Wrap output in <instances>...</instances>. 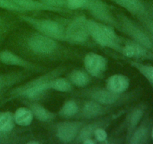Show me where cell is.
I'll list each match as a JSON object with an SVG mask.
<instances>
[{"instance_id": "1", "label": "cell", "mask_w": 153, "mask_h": 144, "mask_svg": "<svg viewBox=\"0 0 153 144\" xmlns=\"http://www.w3.org/2000/svg\"><path fill=\"white\" fill-rule=\"evenodd\" d=\"M65 70V67L59 66L47 73L31 80L23 85L11 88L7 93V98L5 101L19 98L31 100L40 98L44 94L45 92L50 89L51 81L59 76Z\"/></svg>"}, {"instance_id": "2", "label": "cell", "mask_w": 153, "mask_h": 144, "mask_svg": "<svg viewBox=\"0 0 153 144\" xmlns=\"http://www.w3.org/2000/svg\"><path fill=\"white\" fill-rule=\"evenodd\" d=\"M80 97L86 98L90 100H95L105 106H112V105L123 104L134 99L139 94L138 90H134L130 93H115L110 91L106 88L93 87L83 90L78 93Z\"/></svg>"}, {"instance_id": "3", "label": "cell", "mask_w": 153, "mask_h": 144, "mask_svg": "<svg viewBox=\"0 0 153 144\" xmlns=\"http://www.w3.org/2000/svg\"><path fill=\"white\" fill-rule=\"evenodd\" d=\"M88 27L90 36L98 44L120 52L123 40L117 34L112 26L92 20H88Z\"/></svg>"}, {"instance_id": "4", "label": "cell", "mask_w": 153, "mask_h": 144, "mask_svg": "<svg viewBox=\"0 0 153 144\" xmlns=\"http://www.w3.org/2000/svg\"><path fill=\"white\" fill-rule=\"evenodd\" d=\"M19 17L41 34L55 40H65V28L57 21L49 19H39L26 15H19Z\"/></svg>"}, {"instance_id": "5", "label": "cell", "mask_w": 153, "mask_h": 144, "mask_svg": "<svg viewBox=\"0 0 153 144\" xmlns=\"http://www.w3.org/2000/svg\"><path fill=\"white\" fill-rule=\"evenodd\" d=\"M118 22L120 29L129 36L131 40L152 50L153 47L152 40L149 33L141 25L136 23L134 20L123 14L119 15Z\"/></svg>"}, {"instance_id": "6", "label": "cell", "mask_w": 153, "mask_h": 144, "mask_svg": "<svg viewBox=\"0 0 153 144\" xmlns=\"http://www.w3.org/2000/svg\"><path fill=\"white\" fill-rule=\"evenodd\" d=\"M90 37L88 19L85 16H77L70 21L65 28V40L70 43L83 44Z\"/></svg>"}, {"instance_id": "7", "label": "cell", "mask_w": 153, "mask_h": 144, "mask_svg": "<svg viewBox=\"0 0 153 144\" xmlns=\"http://www.w3.org/2000/svg\"><path fill=\"white\" fill-rule=\"evenodd\" d=\"M57 40L40 32L31 34L27 40L30 50L39 55L49 56L55 53L58 49Z\"/></svg>"}, {"instance_id": "8", "label": "cell", "mask_w": 153, "mask_h": 144, "mask_svg": "<svg viewBox=\"0 0 153 144\" xmlns=\"http://www.w3.org/2000/svg\"><path fill=\"white\" fill-rule=\"evenodd\" d=\"M86 10L102 23L119 28L118 20L113 16L108 6L102 0H91Z\"/></svg>"}, {"instance_id": "9", "label": "cell", "mask_w": 153, "mask_h": 144, "mask_svg": "<svg viewBox=\"0 0 153 144\" xmlns=\"http://www.w3.org/2000/svg\"><path fill=\"white\" fill-rule=\"evenodd\" d=\"M84 123L79 120H67L58 123L55 127L56 136L64 143L71 142L76 140Z\"/></svg>"}, {"instance_id": "10", "label": "cell", "mask_w": 153, "mask_h": 144, "mask_svg": "<svg viewBox=\"0 0 153 144\" xmlns=\"http://www.w3.org/2000/svg\"><path fill=\"white\" fill-rule=\"evenodd\" d=\"M120 53H122L126 58L135 61H139V60L153 61L152 51L132 40H126L123 41Z\"/></svg>"}, {"instance_id": "11", "label": "cell", "mask_w": 153, "mask_h": 144, "mask_svg": "<svg viewBox=\"0 0 153 144\" xmlns=\"http://www.w3.org/2000/svg\"><path fill=\"white\" fill-rule=\"evenodd\" d=\"M86 71L94 77L102 79L107 70L108 61L104 56L95 52H88L84 58Z\"/></svg>"}, {"instance_id": "12", "label": "cell", "mask_w": 153, "mask_h": 144, "mask_svg": "<svg viewBox=\"0 0 153 144\" xmlns=\"http://www.w3.org/2000/svg\"><path fill=\"white\" fill-rule=\"evenodd\" d=\"M149 116H143L141 122L128 139L131 144H146L151 140V129L153 125L152 122Z\"/></svg>"}, {"instance_id": "13", "label": "cell", "mask_w": 153, "mask_h": 144, "mask_svg": "<svg viewBox=\"0 0 153 144\" xmlns=\"http://www.w3.org/2000/svg\"><path fill=\"white\" fill-rule=\"evenodd\" d=\"M137 18L151 16L148 4L143 0H110Z\"/></svg>"}, {"instance_id": "14", "label": "cell", "mask_w": 153, "mask_h": 144, "mask_svg": "<svg viewBox=\"0 0 153 144\" xmlns=\"http://www.w3.org/2000/svg\"><path fill=\"white\" fill-rule=\"evenodd\" d=\"M0 62L8 66L23 68L29 70H39L42 69L34 63L24 59L9 50L0 51Z\"/></svg>"}, {"instance_id": "15", "label": "cell", "mask_w": 153, "mask_h": 144, "mask_svg": "<svg viewBox=\"0 0 153 144\" xmlns=\"http://www.w3.org/2000/svg\"><path fill=\"white\" fill-rule=\"evenodd\" d=\"M31 73L25 71H12L0 74V96L12 87L25 80Z\"/></svg>"}, {"instance_id": "16", "label": "cell", "mask_w": 153, "mask_h": 144, "mask_svg": "<svg viewBox=\"0 0 153 144\" xmlns=\"http://www.w3.org/2000/svg\"><path fill=\"white\" fill-rule=\"evenodd\" d=\"M108 106H105L98 102L93 100H88L85 101L82 105V107H79L80 116L87 119L98 118L102 115L106 114L109 110Z\"/></svg>"}, {"instance_id": "17", "label": "cell", "mask_w": 153, "mask_h": 144, "mask_svg": "<svg viewBox=\"0 0 153 144\" xmlns=\"http://www.w3.org/2000/svg\"><path fill=\"white\" fill-rule=\"evenodd\" d=\"M147 109V106L146 104L140 103L136 105L128 114L126 118L127 124V139L129 138L134 129L138 126L142 118L146 113V110Z\"/></svg>"}, {"instance_id": "18", "label": "cell", "mask_w": 153, "mask_h": 144, "mask_svg": "<svg viewBox=\"0 0 153 144\" xmlns=\"http://www.w3.org/2000/svg\"><path fill=\"white\" fill-rule=\"evenodd\" d=\"M19 7L23 8L26 11H51L55 13H67L68 9L58 8L51 7L46 5L39 0H15Z\"/></svg>"}, {"instance_id": "19", "label": "cell", "mask_w": 153, "mask_h": 144, "mask_svg": "<svg viewBox=\"0 0 153 144\" xmlns=\"http://www.w3.org/2000/svg\"><path fill=\"white\" fill-rule=\"evenodd\" d=\"M129 86V78L123 74H114L109 76L106 81V88L119 94L126 92Z\"/></svg>"}, {"instance_id": "20", "label": "cell", "mask_w": 153, "mask_h": 144, "mask_svg": "<svg viewBox=\"0 0 153 144\" xmlns=\"http://www.w3.org/2000/svg\"><path fill=\"white\" fill-rule=\"evenodd\" d=\"M28 107L31 110L33 116L37 120L43 122H49L53 120L56 116V114L51 112L50 110L43 106V105L37 103H28Z\"/></svg>"}, {"instance_id": "21", "label": "cell", "mask_w": 153, "mask_h": 144, "mask_svg": "<svg viewBox=\"0 0 153 144\" xmlns=\"http://www.w3.org/2000/svg\"><path fill=\"white\" fill-rule=\"evenodd\" d=\"M105 126L106 122L104 120H98L94 122L90 123L87 125H83L75 140L77 142H82L85 140L92 137L96 129L100 127L104 128Z\"/></svg>"}, {"instance_id": "22", "label": "cell", "mask_w": 153, "mask_h": 144, "mask_svg": "<svg viewBox=\"0 0 153 144\" xmlns=\"http://www.w3.org/2000/svg\"><path fill=\"white\" fill-rule=\"evenodd\" d=\"M68 80L73 86L79 88L86 87L91 82V75L87 71L77 69L74 70L69 74Z\"/></svg>"}, {"instance_id": "23", "label": "cell", "mask_w": 153, "mask_h": 144, "mask_svg": "<svg viewBox=\"0 0 153 144\" xmlns=\"http://www.w3.org/2000/svg\"><path fill=\"white\" fill-rule=\"evenodd\" d=\"M16 124L19 126H28L31 124L34 118L32 112L28 107H19L13 113Z\"/></svg>"}, {"instance_id": "24", "label": "cell", "mask_w": 153, "mask_h": 144, "mask_svg": "<svg viewBox=\"0 0 153 144\" xmlns=\"http://www.w3.org/2000/svg\"><path fill=\"white\" fill-rule=\"evenodd\" d=\"M128 63L147 80L149 85L153 88V65L144 64L140 62V61H135L132 59L128 61Z\"/></svg>"}, {"instance_id": "25", "label": "cell", "mask_w": 153, "mask_h": 144, "mask_svg": "<svg viewBox=\"0 0 153 144\" xmlns=\"http://www.w3.org/2000/svg\"><path fill=\"white\" fill-rule=\"evenodd\" d=\"M15 123L13 113L10 111L0 112V130L3 132H10L14 128Z\"/></svg>"}, {"instance_id": "26", "label": "cell", "mask_w": 153, "mask_h": 144, "mask_svg": "<svg viewBox=\"0 0 153 144\" xmlns=\"http://www.w3.org/2000/svg\"><path fill=\"white\" fill-rule=\"evenodd\" d=\"M73 88V84L68 79L60 76L52 80L50 82V89L59 92H70Z\"/></svg>"}, {"instance_id": "27", "label": "cell", "mask_w": 153, "mask_h": 144, "mask_svg": "<svg viewBox=\"0 0 153 144\" xmlns=\"http://www.w3.org/2000/svg\"><path fill=\"white\" fill-rule=\"evenodd\" d=\"M79 112V106L74 100H67L58 112V115L64 118H71Z\"/></svg>"}, {"instance_id": "28", "label": "cell", "mask_w": 153, "mask_h": 144, "mask_svg": "<svg viewBox=\"0 0 153 144\" xmlns=\"http://www.w3.org/2000/svg\"><path fill=\"white\" fill-rule=\"evenodd\" d=\"M0 8L9 10V11L19 12V13L26 12V10L19 7L13 0H0Z\"/></svg>"}, {"instance_id": "29", "label": "cell", "mask_w": 153, "mask_h": 144, "mask_svg": "<svg viewBox=\"0 0 153 144\" xmlns=\"http://www.w3.org/2000/svg\"><path fill=\"white\" fill-rule=\"evenodd\" d=\"M69 10L86 9L91 0H66Z\"/></svg>"}, {"instance_id": "30", "label": "cell", "mask_w": 153, "mask_h": 144, "mask_svg": "<svg viewBox=\"0 0 153 144\" xmlns=\"http://www.w3.org/2000/svg\"><path fill=\"white\" fill-rule=\"evenodd\" d=\"M46 5L51 6V7L58 8L68 9L67 8V1L66 0H39ZM69 10V9H68Z\"/></svg>"}, {"instance_id": "31", "label": "cell", "mask_w": 153, "mask_h": 144, "mask_svg": "<svg viewBox=\"0 0 153 144\" xmlns=\"http://www.w3.org/2000/svg\"><path fill=\"white\" fill-rule=\"evenodd\" d=\"M141 23V26L150 34H153V19L151 16L137 18Z\"/></svg>"}, {"instance_id": "32", "label": "cell", "mask_w": 153, "mask_h": 144, "mask_svg": "<svg viewBox=\"0 0 153 144\" xmlns=\"http://www.w3.org/2000/svg\"><path fill=\"white\" fill-rule=\"evenodd\" d=\"M15 136L10 132H3L0 130V144L10 143L14 142Z\"/></svg>"}, {"instance_id": "33", "label": "cell", "mask_w": 153, "mask_h": 144, "mask_svg": "<svg viewBox=\"0 0 153 144\" xmlns=\"http://www.w3.org/2000/svg\"><path fill=\"white\" fill-rule=\"evenodd\" d=\"M94 136L95 137L96 140L98 142H104L106 140L108 137V134L106 130H105L104 128H98L95 130L94 134Z\"/></svg>"}, {"instance_id": "34", "label": "cell", "mask_w": 153, "mask_h": 144, "mask_svg": "<svg viewBox=\"0 0 153 144\" xmlns=\"http://www.w3.org/2000/svg\"><path fill=\"white\" fill-rule=\"evenodd\" d=\"M82 143H85V144H94L96 143V141L94 140L93 138H88V139L85 140L82 142Z\"/></svg>"}, {"instance_id": "35", "label": "cell", "mask_w": 153, "mask_h": 144, "mask_svg": "<svg viewBox=\"0 0 153 144\" xmlns=\"http://www.w3.org/2000/svg\"><path fill=\"white\" fill-rule=\"evenodd\" d=\"M148 4V7H149V12H150L151 17L153 19V2L149 3V4Z\"/></svg>"}, {"instance_id": "36", "label": "cell", "mask_w": 153, "mask_h": 144, "mask_svg": "<svg viewBox=\"0 0 153 144\" xmlns=\"http://www.w3.org/2000/svg\"><path fill=\"white\" fill-rule=\"evenodd\" d=\"M39 142L38 141H35V140H31V141H28V144H38Z\"/></svg>"}, {"instance_id": "37", "label": "cell", "mask_w": 153, "mask_h": 144, "mask_svg": "<svg viewBox=\"0 0 153 144\" xmlns=\"http://www.w3.org/2000/svg\"><path fill=\"white\" fill-rule=\"evenodd\" d=\"M150 136H151V140L153 141V125L152 127V129H151V134H150Z\"/></svg>"}]
</instances>
